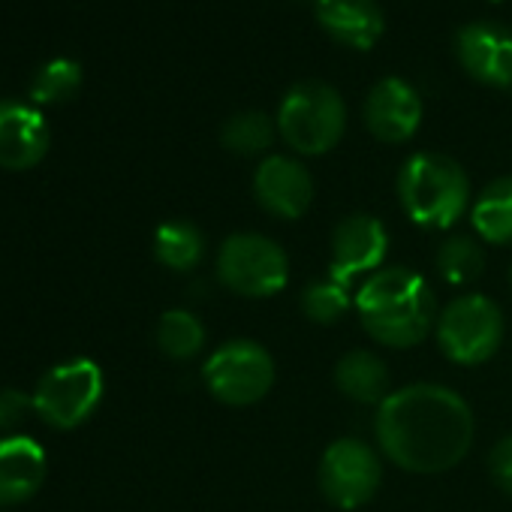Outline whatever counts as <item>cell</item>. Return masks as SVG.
I'll list each match as a JSON object with an SVG mask.
<instances>
[{
  "label": "cell",
  "instance_id": "5bb4252c",
  "mask_svg": "<svg viewBox=\"0 0 512 512\" xmlns=\"http://www.w3.org/2000/svg\"><path fill=\"white\" fill-rule=\"evenodd\" d=\"M49 124L25 103H0V166L25 172L49 154Z\"/></svg>",
  "mask_w": 512,
  "mask_h": 512
},
{
  "label": "cell",
  "instance_id": "484cf974",
  "mask_svg": "<svg viewBox=\"0 0 512 512\" xmlns=\"http://www.w3.org/2000/svg\"><path fill=\"white\" fill-rule=\"evenodd\" d=\"M488 470H491V479L497 482V488L512 497V434L500 437L494 443V449L488 455Z\"/></svg>",
  "mask_w": 512,
  "mask_h": 512
},
{
  "label": "cell",
  "instance_id": "ac0fdd59",
  "mask_svg": "<svg viewBox=\"0 0 512 512\" xmlns=\"http://www.w3.org/2000/svg\"><path fill=\"white\" fill-rule=\"evenodd\" d=\"M473 229L488 244H512V178L491 181L470 211Z\"/></svg>",
  "mask_w": 512,
  "mask_h": 512
},
{
  "label": "cell",
  "instance_id": "8fae6325",
  "mask_svg": "<svg viewBox=\"0 0 512 512\" xmlns=\"http://www.w3.org/2000/svg\"><path fill=\"white\" fill-rule=\"evenodd\" d=\"M253 196L269 214L299 220L314 202V178L302 160L272 154L253 172Z\"/></svg>",
  "mask_w": 512,
  "mask_h": 512
},
{
  "label": "cell",
  "instance_id": "6da1fadb",
  "mask_svg": "<svg viewBox=\"0 0 512 512\" xmlns=\"http://www.w3.org/2000/svg\"><path fill=\"white\" fill-rule=\"evenodd\" d=\"M383 455L410 473H443L473 443V413L461 395L437 383H413L392 392L374 419Z\"/></svg>",
  "mask_w": 512,
  "mask_h": 512
},
{
  "label": "cell",
  "instance_id": "e0dca14e",
  "mask_svg": "<svg viewBox=\"0 0 512 512\" xmlns=\"http://www.w3.org/2000/svg\"><path fill=\"white\" fill-rule=\"evenodd\" d=\"M335 383L347 398H353L359 404H377L380 407L392 395L389 392V371H386L383 359L368 353V350L347 353L335 368Z\"/></svg>",
  "mask_w": 512,
  "mask_h": 512
},
{
  "label": "cell",
  "instance_id": "2e32d148",
  "mask_svg": "<svg viewBox=\"0 0 512 512\" xmlns=\"http://www.w3.org/2000/svg\"><path fill=\"white\" fill-rule=\"evenodd\" d=\"M46 482V449L25 437H0V506H16L31 500Z\"/></svg>",
  "mask_w": 512,
  "mask_h": 512
},
{
  "label": "cell",
  "instance_id": "83f0119b",
  "mask_svg": "<svg viewBox=\"0 0 512 512\" xmlns=\"http://www.w3.org/2000/svg\"><path fill=\"white\" fill-rule=\"evenodd\" d=\"M509 284H512V269H509Z\"/></svg>",
  "mask_w": 512,
  "mask_h": 512
},
{
  "label": "cell",
  "instance_id": "4316f807",
  "mask_svg": "<svg viewBox=\"0 0 512 512\" xmlns=\"http://www.w3.org/2000/svg\"><path fill=\"white\" fill-rule=\"evenodd\" d=\"M491 4H503V0H491Z\"/></svg>",
  "mask_w": 512,
  "mask_h": 512
},
{
  "label": "cell",
  "instance_id": "9c48e42d",
  "mask_svg": "<svg viewBox=\"0 0 512 512\" xmlns=\"http://www.w3.org/2000/svg\"><path fill=\"white\" fill-rule=\"evenodd\" d=\"M383 479L380 455L356 437L335 440L320 461V491L338 509L365 506Z\"/></svg>",
  "mask_w": 512,
  "mask_h": 512
},
{
  "label": "cell",
  "instance_id": "603a6c76",
  "mask_svg": "<svg viewBox=\"0 0 512 512\" xmlns=\"http://www.w3.org/2000/svg\"><path fill=\"white\" fill-rule=\"evenodd\" d=\"M356 308V299L350 296V287L335 281L332 275L326 281H317L311 287H305L302 293V311L311 323L320 326H332L338 320H344V314Z\"/></svg>",
  "mask_w": 512,
  "mask_h": 512
},
{
  "label": "cell",
  "instance_id": "52a82bcc",
  "mask_svg": "<svg viewBox=\"0 0 512 512\" xmlns=\"http://www.w3.org/2000/svg\"><path fill=\"white\" fill-rule=\"evenodd\" d=\"M103 386V371L94 359L61 362L40 377L34 389V410L52 428H79L100 407Z\"/></svg>",
  "mask_w": 512,
  "mask_h": 512
},
{
  "label": "cell",
  "instance_id": "ffe728a7",
  "mask_svg": "<svg viewBox=\"0 0 512 512\" xmlns=\"http://www.w3.org/2000/svg\"><path fill=\"white\" fill-rule=\"evenodd\" d=\"M278 133V121H272L266 112H238L232 115L223 130H220V142L226 151L238 154V157H260L272 148Z\"/></svg>",
  "mask_w": 512,
  "mask_h": 512
},
{
  "label": "cell",
  "instance_id": "7402d4cb",
  "mask_svg": "<svg viewBox=\"0 0 512 512\" xmlns=\"http://www.w3.org/2000/svg\"><path fill=\"white\" fill-rule=\"evenodd\" d=\"M157 347L169 359H193L205 347V326L190 311H166L157 323Z\"/></svg>",
  "mask_w": 512,
  "mask_h": 512
},
{
  "label": "cell",
  "instance_id": "277c9868",
  "mask_svg": "<svg viewBox=\"0 0 512 512\" xmlns=\"http://www.w3.org/2000/svg\"><path fill=\"white\" fill-rule=\"evenodd\" d=\"M347 127L344 97L326 82H299L293 85L278 109V133L281 139L302 157L329 154Z\"/></svg>",
  "mask_w": 512,
  "mask_h": 512
},
{
  "label": "cell",
  "instance_id": "7a4b0ae2",
  "mask_svg": "<svg viewBox=\"0 0 512 512\" xmlns=\"http://www.w3.org/2000/svg\"><path fill=\"white\" fill-rule=\"evenodd\" d=\"M356 314L374 341L395 350L416 347L434 329V293L419 275L401 266L380 269L359 287Z\"/></svg>",
  "mask_w": 512,
  "mask_h": 512
},
{
  "label": "cell",
  "instance_id": "7c38bea8",
  "mask_svg": "<svg viewBox=\"0 0 512 512\" xmlns=\"http://www.w3.org/2000/svg\"><path fill=\"white\" fill-rule=\"evenodd\" d=\"M422 124V97L419 91L398 76L380 79L365 100V127L374 139L401 145L416 136Z\"/></svg>",
  "mask_w": 512,
  "mask_h": 512
},
{
  "label": "cell",
  "instance_id": "d6986e66",
  "mask_svg": "<svg viewBox=\"0 0 512 512\" xmlns=\"http://www.w3.org/2000/svg\"><path fill=\"white\" fill-rule=\"evenodd\" d=\"M205 253V238L190 220H166L154 232V256L172 272H190Z\"/></svg>",
  "mask_w": 512,
  "mask_h": 512
},
{
  "label": "cell",
  "instance_id": "8992f818",
  "mask_svg": "<svg viewBox=\"0 0 512 512\" xmlns=\"http://www.w3.org/2000/svg\"><path fill=\"white\" fill-rule=\"evenodd\" d=\"M205 389L229 407H247L263 401L275 383V359L272 353L247 338L226 341L214 350L202 368Z\"/></svg>",
  "mask_w": 512,
  "mask_h": 512
},
{
  "label": "cell",
  "instance_id": "5b68a950",
  "mask_svg": "<svg viewBox=\"0 0 512 512\" xmlns=\"http://www.w3.org/2000/svg\"><path fill=\"white\" fill-rule=\"evenodd\" d=\"M217 278L235 296L269 299L287 287L290 263L278 241L260 232H235L220 244Z\"/></svg>",
  "mask_w": 512,
  "mask_h": 512
},
{
  "label": "cell",
  "instance_id": "cb8c5ba5",
  "mask_svg": "<svg viewBox=\"0 0 512 512\" xmlns=\"http://www.w3.org/2000/svg\"><path fill=\"white\" fill-rule=\"evenodd\" d=\"M82 88V67L79 61L73 58H55L49 61L37 79H34V88H31V97L34 103H43V106H52V103H67L79 94Z\"/></svg>",
  "mask_w": 512,
  "mask_h": 512
},
{
  "label": "cell",
  "instance_id": "4fadbf2b",
  "mask_svg": "<svg viewBox=\"0 0 512 512\" xmlns=\"http://www.w3.org/2000/svg\"><path fill=\"white\" fill-rule=\"evenodd\" d=\"M461 67L482 85H512V31L497 22H470L455 34Z\"/></svg>",
  "mask_w": 512,
  "mask_h": 512
},
{
  "label": "cell",
  "instance_id": "9a60e30c",
  "mask_svg": "<svg viewBox=\"0 0 512 512\" xmlns=\"http://www.w3.org/2000/svg\"><path fill=\"white\" fill-rule=\"evenodd\" d=\"M317 25L344 49L371 52L386 31L377 0H314Z\"/></svg>",
  "mask_w": 512,
  "mask_h": 512
},
{
  "label": "cell",
  "instance_id": "ba28073f",
  "mask_svg": "<svg viewBox=\"0 0 512 512\" xmlns=\"http://www.w3.org/2000/svg\"><path fill=\"white\" fill-rule=\"evenodd\" d=\"M503 341V314L485 296H458L437 320L440 353L455 365L488 362Z\"/></svg>",
  "mask_w": 512,
  "mask_h": 512
},
{
  "label": "cell",
  "instance_id": "3957f363",
  "mask_svg": "<svg viewBox=\"0 0 512 512\" xmlns=\"http://www.w3.org/2000/svg\"><path fill=\"white\" fill-rule=\"evenodd\" d=\"M470 181L464 169L437 151L407 157L398 172V202L422 229H449L467 208Z\"/></svg>",
  "mask_w": 512,
  "mask_h": 512
},
{
  "label": "cell",
  "instance_id": "44dd1931",
  "mask_svg": "<svg viewBox=\"0 0 512 512\" xmlns=\"http://www.w3.org/2000/svg\"><path fill=\"white\" fill-rule=\"evenodd\" d=\"M437 263V272L446 284L452 287H464V284H473L482 269H485V250L476 238L470 235H455V238H446L434 256Z\"/></svg>",
  "mask_w": 512,
  "mask_h": 512
},
{
  "label": "cell",
  "instance_id": "d4e9b609",
  "mask_svg": "<svg viewBox=\"0 0 512 512\" xmlns=\"http://www.w3.org/2000/svg\"><path fill=\"white\" fill-rule=\"evenodd\" d=\"M31 410H34V395L16 392V389H0V431L16 428Z\"/></svg>",
  "mask_w": 512,
  "mask_h": 512
},
{
  "label": "cell",
  "instance_id": "30bf717a",
  "mask_svg": "<svg viewBox=\"0 0 512 512\" xmlns=\"http://www.w3.org/2000/svg\"><path fill=\"white\" fill-rule=\"evenodd\" d=\"M389 250V232L374 214H350L332 232V266L329 275L341 284H353L359 275L380 272Z\"/></svg>",
  "mask_w": 512,
  "mask_h": 512
}]
</instances>
